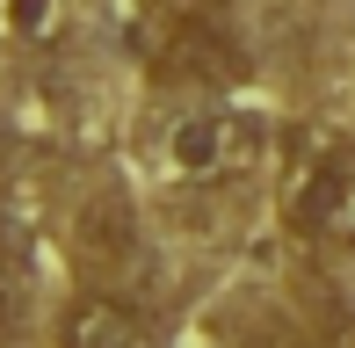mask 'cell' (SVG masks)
<instances>
[{
	"label": "cell",
	"mask_w": 355,
	"mask_h": 348,
	"mask_svg": "<svg viewBox=\"0 0 355 348\" xmlns=\"http://www.w3.org/2000/svg\"><path fill=\"white\" fill-rule=\"evenodd\" d=\"M283 225H297L304 240L355 254V146L341 138H297L283 167Z\"/></svg>",
	"instance_id": "cell-1"
},
{
	"label": "cell",
	"mask_w": 355,
	"mask_h": 348,
	"mask_svg": "<svg viewBox=\"0 0 355 348\" xmlns=\"http://www.w3.org/2000/svg\"><path fill=\"white\" fill-rule=\"evenodd\" d=\"M261 153H268V131L247 109H196V116H174L159 131V167L189 189L239 182V174L261 167Z\"/></svg>",
	"instance_id": "cell-2"
},
{
	"label": "cell",
	"mask_w": 355,
	"mask_h": 348,
	"mask_svg": "<svg viewBox=\"0 0 355 348\" xmlns=\"http://www.w3.org/2000/svg\"><path fill=\"white\" fill-rule=\"evenodd\" d=\"M145 51H153V66L167 73V80H196V87H232L239 73H247V58H239L232 29H225L218 15L167 8V0H159V15H153Z\"/></svg>",
	"instance_id": "cell-3"
},
{
	"label": "cell",
	"mask_w": 355,
	"mask_h": 348,
	"mask_svg": "<svg viewBox=\"0 0 355 348\" xmlns=\"http://www.w3.org/2000/svg\"><path fill=\"white\" fill-rule=\"evenodd\" d=\"M58 348H153V327L131 297L116 290H80L58 320Z\"/></svg>",
	"instance_id": "cell-4"
},
{
	"label": "cell",
	"mask_w": 355,
	"mask_h": 348,
	"mask_svg": "<svg viewBox=\"0 0 355 348\" xmlns=\"http://www.w3.org/2000/svg\"><path fill=\"white\" fill-rule=\"evenodd\" d=\"M131 247H138V232H131L123 196H94V203H80V218H73V261L87 268V276L123 268V261H131Z\"/></svg>",
	"instance_id": "cell-5"
},
{
	"label": "cell",
	"mask_w": 355,
	"mask_h": 348,
	"mask_svg": "<svg viewBox=\"0 0 355 348\" xmlns=\"http://www.w3.org/2000/svg\"><path fill=\"white\" fill-rule=\"evenodd\" d=\"M239 348H319V341L290 320H254V327H239Z\"/></svg>",
	"instance_id": "cell-6"
},
{
	"label": "cell",
	"mask_w": 355,
	"mask_h": 348,
	"mask_svg": "<svg viewBox=\"0 0 355 348\" xmlns=\"http://www.w3.org/2000/svg\"><path fill=\"white\" fill-rule=\"evenodd\" d=\"M15 305H22V290H15V276H8V268H0V334H8V327H15Z\"/></svg>",
	"instance_id": "cell-7"
},
{
	"label": "cell",
	"mask_w": 355,
	"mask_h": 348,
	"mask_svg": "<svg viewBox=\"0 0 355 348\" xmlns=\"http://www.w3.org/2000/svg\"><path fill=\"white\" fill-rule=\"evenodd\" d=\"M0 189H8V174H0Z\"/></svg>",
	"instance_id": "cell-8"
}]
</instances>
